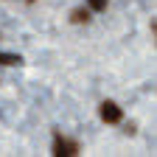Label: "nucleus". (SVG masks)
I'll return each mask as SVG.
<instances>
[{
	"label": "nucleus",
	"mask_w": 157,
	"mask_h": 157,
	"mask_svg": "<svg viewBox=\"0 0 157 157\" xmlns=\"http://www.w3.org/2000/svg\"><path fill=\"white\" fill-rule=\"evenodd\" d=\"M78 151H82V146H78L76 140L65 137L62 132H56V135H53V154H56V157H76Z\"/></svg>",
	"instance_id": "obj_1"
},
{
	"label": "nucleus",
	"mask_w": 157,
	"mask_h": 157,
	"mask_svg": "<svg viewBox=\"0 0 157 157\" xmlns=\"http://www.w3.org/2000/svg\"><path fill=\"white\" fill-rule=\"evenodd\" d=\"M98 115H101L104 124H121L124 121V109L118 107L115 101H101V107H98Z\"/></svg>",
	"instance_id": "obj_2"
},
{
	"label": "nucleus",
	"mask_w": 157,
	"mask_h": 157,
	"mask_svg": "<svg viewBox=\"0 0 157 157\" xmlns=\"http://www.w3.org/2000/svg\"><path fill=\"white\" fill-rule=\"evenodd\" d=\"M90 14H93L90 9H73L70 11V23L73 25H84V23H90Z\"/></svg>",
	"instance_id": "obj_3"
},
{
	"label": "nucleus",
	"mask_w": 157,
	"mask_h": 157,
	"mask_svg": "<svg viewBox=\"0 0 157 157\" xmlns=\"http://www.w3.org/2000/svg\"><path fill=\"white\" fill-rule=\"evenodd\" d=\"M0 65H6V67L23 65V56H20V53H9V51H0Z\"/></svg>",
	"instance_id": "obj_4"
},
{
	"label": "nucleus",
	"mask_w": 157,
	"mask_h": 157,
	"mask_svg": "<svg viewBox=\"0 0 157 157\" xmlns=\"http://www.w3.org/2000/svg\"><path fill=\"white\" fill-rule=\"evenodd\" d=\"M90 11H107V0H87Z\"/></svg>",
	"instance_id": "obj_5"
},
{
	"label": "nucleus",
	"mask_w": 157,
	"mask_h": 157,
	"mask_svg": "<svg viewBox=\"0 0 157 157\" xmlns=\"http://www.w3.org/2000/svg\"><path fill=\"white\" fill-rule=\"evenodd\" d=\"M28 3H36V0H28Z\"/></svg>",
	"instance_id": "obj_6"
}]
</instances>
